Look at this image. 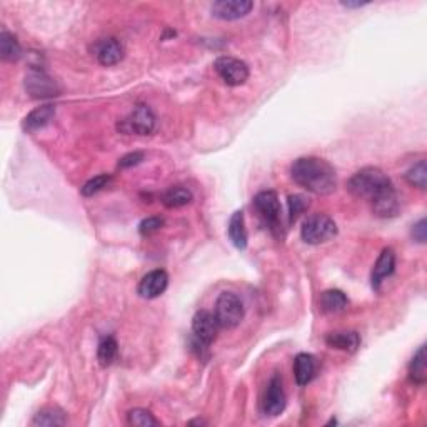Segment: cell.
I'll use <instances>...</instances> for the list:
<instances>
[{
  "instance_id": "cell-1",
  "label": "cell",
  "mask_w": 427,
  "mask_h": 427,
  "mask_svg": "<svg viewBox=\"0 0 427 427\" xmlns=\"http://www.w3.org/2000/svg\"><path fill=\"white\" fill-rule=\"evenodd\" d=\"M290 177L299 187L316 196H329L337 187V174L327 160L320 157H299L290 166Z\"/></svg>"
},
{
  "instance_id": "cell-2",
  "label": "cell",
  "mask_w": 427,
  "mask_h": 427,
  "mask_svg": "<svg viewBox=\"0 0 427 427\" xmlns=\"http://www.w3.org/2000/svg\"><path fill=\"white\" fill-rule=\"evenodd\" d=\"M392 180L384 171L379 167H364L357 171L356 174L349 179L348 189L354 197L366 199V201H375L389 189H392Z\"/></svg>"
},
{
  "instance_id": "cell-3",
  "label": "cell",
  "mask_w": 427,
  "mask_h": 427,
  "mask_svg": "<svg viewBox=\"0 0 427 427\" xmlns=\"http://www.w3.org/2000/svg\"><path fill=\"white\" fill-rule=\"evenodd\" d=\"M302 240L306 244L319 245L327 242L337 235V226L334 219L325 214H314L309 215L304 221L301 229Z\"/></svg>"
},
{
  "instance_id": "cell-4",
  "label": "cell",
  "mask_w": 427,
  "mask_h": 427,
  "mask_svg": "<svg viewBox=\"0 0 427 427\" xmlns=\"http://www.w3.org/2000/svg\"><path fill=\"white\" fill-rule=\"evenodd\" d=\"M214 316L221 329H234L244 319V304L234 293H222L215 301Z\"/></svg>"
},
{
  "instance_id": "cell-5",
  "label": "cell",
  "mask_w": 427,
  "mask_h": 427,
  "mask_svg": "<svg viewBox=\"0 0 427 427\" xmlns=\"http://www.w3.org/2000/svg\"><path fill=\"white\" fill-rule=\"evenodd\" d=\"M155 129V116L149 105L139 104L135 105L134 111L121 121L119 130L124 134H137V135H149Z\"/></svg>"
},
{
  "instance_id": "cell-6",
  "label": "cell",
  "mask_w": 427,
  "mask_h": 427,
  "mask_svg": "<svg viewBox=\"0 0 427 427\" xmlns=\"http://www.w3.org/2000/svg\"><path fill=\"white\" fill-rule=\"evenodd\" d=\"M254 207H256L257 214H259V217L265 222L269 229H279L282 207L277 192H274V190H262V192L254 197Z\"/></svg>"
},
{
  "instance_id": "cell-7",
  "label": "cell",
  "mask_w": 427,
  "mask_h": 427,
  "mask_svg": "<svg viewBox=\"0 0 427 427\" xmlns=\"http://www.w3.org/2000/svg\"><path fill=\"white\" fill-rule=\"evenodd\" d=\"M214 70L217 72L222 82L231 87L242 86L249 79L247 63L234 57H219L214 62Z\"/></svg>"
},
{
  "instance_id": "cell-8",
  "label": "cell",
  "mask_w": 427,
  "mask_h": 427,
  "mask_svg": "<svg viewBox=\"0 0 427 427\" xmlns=\"http://www.w3.org/2000/svg\"><path fill=\"white\" fill-rule=\"evenodd\" d=\"M219 329H221V325H219L217 319H215L212 312L199 311L197 314L194 316L192 332L194 337L197 339V344L204 346V348H209V346L215 341V337H217Z\"/></svg>"
},
{
  "instance_id": "cell-9",
  "label": "cell",
  "mask_w": 427,
  "mask_h": 427,
  "mask_svg": "<svg viewBox=\"0 0 427 427\" xmlns=\"http://www.w3.org/2000/svg\"><path fill=\"white\" fill-rule=\"evenodd\" d=\"M25 91L33 99H49V97H56L61 94V88H59L56 80L49 77L42 70H32L25 77Z\"/></svg>"
},
{
  "instance_id": "cell-10",
  "label": "cell",
  "mask_w": 427,
  "mask_h": 427,
  "mask_svg": "<svg viewBox=\"0 0 427 427\" xmlns=\"http://www.w3.org/2000/svg\"><path fill=\"white\" fill-rule=\"evenodd\" d=\"M254 8V3L249 0H219L210 7V12L215 19L221 20H239Z\"/></svg>"
},
{
  "instance_id": "cell-11",
  "label": "cell",
  "mask_w": 427,
  "mask_h": 427,
  "mask_svg": "<svg viewBox=\"0 0 427 427\" xmlns=\"http://www.w3.org/2000/svg\"><path fill=\"white\" fill-rule=\"evenodd\" d=\"M264 412L267 416L276 417L279 414L284 412L286 409V392L284 386H282V379L279 375H274L272 379L269 380L267 389H265V396H264Z\"/></svg>"
},
{
  "instance_id": "cell-12",
  "label": "cell",
  "mask_w": 427,
  "mask_h": 427,
  "mask_svg": "<svg viewBox=\"0 0 427 427\" xmlns=\"http://www.w3.org/2000/svg\"><path fill=\"white\" fill-rule=\"evenodd\" d=\"M167 286H169V276L166 270L155 269L150 270L149 274H146V276L142 277V281L139 282L137 293L143 299H155L166 293Z\"/></svg>"
},
{
  "instance_id": "cell-13",
  "label": "cell",
  "mask_w": 427,
  "mask_h": 427,
  "mask_svg": "<svg viewBox=\"0 0 427 427\" xmlns=\"http://www.w3.org/2000/svg\"><path fill=\"white\" fill-rule=\"evenodd\" d=\"M394 270H396V252L392 251L391 247H387L380 252V256L378 257V261H375L374 264V269H372V276H371L372 287H374L375 290H379L384 279L391 277L392 274H394Z\"/></svg>"
},
{
  "instance_id": "cell-14",
  "label": "cell",
  "mask_w": 427,
  "mask_h": 427,
  "mask_svg": "<svg viewBox=\"0 0 427 427\" xmlns=\"http://www.w3.org/2000/svg\"><path fill=\"white\" fill-rule=\"evenodd\" d=\"M95 56L100 65L112 67L124 59V45L117 39H114V37H109V39L100 40L97 44Z\"/></svg>"
},
{
  "instance_id": "cell-15",
  "label": "cell",
  "mask_w": 427,
  "mask_h": 427,
  "mask_svg": "<svg viewBox=\"0 0 427 427\" xmlns=\"http://www.w3.org/2000/svg\"><path fill=\"white\" fill-rule=\"evenodd\" d=\"M56 117V107L50 104L40 105V107L33 109L31 114H27V117L24 119V130L29 134L37 132V130L44 129L45 125L50 124V121Z\"/></svg>"
},
{
  "instance_id": "cell-16",
  "label": "cell",
  "mask_w": 427,
  "mask_h": 427,
  "mask_svg": "<svg viewBox=\"0 0 427 427\" xmlns=\"http://www.w3.org/2000/svg\"><path fill=\"white\" fill-rule=\"evenodd\" d=\"M401 204H399V197H397L396 189H389L387 192H384L382 196H379L375 201H372V210L378 217L382 219H391L396 217L399 214Z\"/></svg>"
},
{
  "instance_id": "cell-17",
  "label": "cell",
  "mask_w": 427,
  "mask_h": 427,
  "mask_svg": "<svg viewBox=\"0 0 427 427\" xmlns=\"http://www.w3.org/2000/svg\"><path fill=\"white\" fill-rule=\"evenodd\" d=\"M317 374V361L311 354H299L294 359V378L299 386H307Z\"/></svg>"
},
{
  "instance_id": "cell-18",
  "label": "cell",
  "mask_w": 427,
  "mask_h": 427,
  "mask_svg": "<svg viewBox=\"0 0 427 427\" xmlns=\"http://www.w3.org/2000/svg\"><path fill=\"white\" fill-rule=\"evenodd\" d=\"M325 344L332 349L344 350V352H356L361 346V336L354 331L348 332H331L325 337Z\"/></svg>"
},
{
  "instance_id": "cell-19",
  "label": "cell",
  "mask_w": 427,
  "mask_h": 427,
  "mask_svg": "<svg viewBox=\"0 0 427 427\" xmlns=\"http://www.w3.org/2000/svg\"><path fill=\"white\" fill-rule=\"evenodd\" d=\"M319 306L320 311L325 312V314H337V312H342L349 306V299L339 289H329L320 294Z\"/></svg>"
},
{
  "instance_id": "cell-20",
  "label": "cell",
  "mask_w": 427,
  "mask_h": 427,
  "mask_svg": "<svg viewBox=\"0 0 427 427\" xmlns=\"http://www.w3.org/2000/svg\"><path fill=\"white\" fill-rule=\"evenodd\" d=\"M227 234H229L231 242L239 249V251H244L247 247V229H245V221H244V212L242 210H238V212L232 214L229 227H227Z\"/></svg>"
},
{
  "instance_id": "cell-21",
  "label": "cell",
  "mask_w": 427,
  "mask_h": 427,
  "mask_svg": "<svg viewBox=\"0 0 427 427\" xmlns=\"http://www.w3.org/2000/svg\"><path fill=\"white\" fill-rule=\"evenodd\" d=\"M192 197V192H190L187 187H184V185H174V187H171L162 194L160 201H162V204L169 207V209H179V207L190 204Z\"/></svg>"
},
{
  "instance_id": "cell-22",
  "label": "cell",
  "mask_w": 427,
  "mask_h": 427,
  "mask_svg": "<svg viewBox=\"0 0 427 427\" xmlns=\"http://www.w3.org/2000/svg\"><path fill=\"white\" fill-rule=\"evenodd\" d=\"M67 424V416L59 407H45L36 414L32 419V426L37 427H57Z\"/></svg>"
},
{
  "instance_id": "cell-23",
  "label": "cell",
  "mask_w": 427,
  "mask_h": 427,
  "mask_svg": "<svg viewBox=\"0 0 427 427\" xmlns=\"http://www.w3.org/2000/svg\"><path fill=\"white\" fill-rule=\"evenodd\" d=\"M0 57L6 62H17L22 57V47H20L19 40L7 31H2L0 33Z\"/></svg>"
},
{
  "instance_id": "cell-24",
  "label": "cell",
  "mask_w": 427,
  "mask_h": 427,
  "mask_svg": "<svg viewBox=\"0 0 427 427\" xmlns=\"http://www.w3.org/2000/svg\"><path fill=\"white\" fill-rule=\"evenodd\" d=\"M409 378L414 384L422 386L427 380V367H426V346L422 344L419 349L416 350L411 362H409Z\"/></svg>"
},
{
  "instance_id": "cell-25",
  "label": "cell",
  "mask_w": 427,
  "mask_h": 427,
  "mask_svg": "<svg viewBox=\"0 0 427 427\" xmlns=\"http://www.w3.org/2000/svg\"><path fill=\"white\" fill-rule=\"evenodd\" d=\"M117 352H119V346L117 341L112 336H105L100 339L99 348H97V359H99V364L102 367L111 366L116 361Z\"/></svg>"
},
{
  "instance_id": "cell-26",
  "label": "cell",
  "mask_w": 427,
  "mask_h": 427,
  "mask_svg": "<svg viewBox=\"0 0 427 427\" xmlns=\"http://www.w3.org/2000/svg\"><path fill=\"white\" fill-rule=\"evenodd\" d=\"M127 424L135 427H150V426H159L160 421L155 419L154 414L147 411V409L137 407L127 412Z\"/></svg>"
},
{
  "instance_id": "cell-27",
  "label": "cell",
  "mask_w": 427,
  "mask_h": 427,
  "mask_svg": "<svg viewBox=\"0 0 427 427\" xmlns=\"http://www.w3.org/2000/svg\"><path fill=\"white\" fill-rule=\"evenodd\" d=\"M404 177H405V180H407V184H411L412 187L426 190L427 187L426 160H419L417 164H414V166L409 169L407 172H405Z\"/></svg>"
},
{
  "instance_id": "cell-28",
  "label": "cell",
  "mask_w": 427,
  "mask_h": 427,
  "mask_svg": "<svg viewBox=\"0 0 427 427\" xmlns=\"http://www.w3.org/2000/svg\"><path fill=\"white\" fill-rule=\"evenodd\" d=\"M111 180H112V177L109 174L97 176V177H94V179L87 180V183L84 184V187L80 189V194H82L84 197L94 196V194L100 192V190H102L104 187H107V185L111 184Z\"/></svg>"
},
{
  "instance_id": "cell-29",
  "label": "cell",
  "mask_w": 427,
  "mask_h": 427,
  "mask_svg": "<svg viewBox=\"0 0 427 427\" xmlns=\"http://www.w3.org/2000/svg\"><path fill=\"white\" fill-rule=\"evenodd\" d=\"M309 207V199L304 196H289V219L290 222H295L299 215L304 214Z\"/></svg>"
},
{
  "instance_id": "cell-30",
  "label": "cell",
  "mask_w": 427,
  "mask_h": 427,
  "mask_svg": "<svg viewBox=\"0 0 427 427\" xmlns=\"http://www.w3.org/2000/svg\"><path fill=\"white\" fill-rule=\"evenodd\" d=\"M162 227H164L162 217H147L143 219L141 226H139V232H141L143 238H147V235H152L155 234V232H159Z\"/></svg>"
},
{
  "instance_id": "cell-31",
  "label": "cell",
  "mask_w": 427,
  "mask_h": 427,
  "mask_svg": "<svg viewBox=\"0 0 427 427\" xmlns=\"http://www.w3.org/2000/svg\"><path fill=\"white\" fill-rule=\"evenodd\" d=\"M411 234H412V239L416 240V242H419V244L426 242V239H427V222H426V219H421L419 222L414 224Z\"/></svg>"
},
{
  "instance_id": "cell-32",
  "label": "cell",
  "mask_w": 427,
  "mask_h": 427,
  "mask_svg": "<svg viewBox=\"0 0 427 427\" xmlns=\"http://www.w3.org/2000/svg\"><path fill=\"white\" fill-rule=\"evenodd\" d=\"M143 160V154L142 152H132V154H127L119 160V167L121 169H129L137 166V164H141Z\"/></svg>"
},
{
  "instance_id": "cell-33",
  "label": "cell",
  "mask_w": 427,
  "mask_h": 427,
  "mask_svg": "<svg viewBox=\"0 0 427 427\" xmlns=\"http://www.w3.org/2000/svg\"><path fill=\"white\" fill-rule=\"evenodd\" d=\"M342 6H344V7H362V6H366V2H356V3L342 2Z\"/></svg>"
},
{
  "instance_id": "cell-34",
  "label": "cell",
  "mask_w": 427,
  "mask_h": 427,
  "mask_svg": "<svg viewBox=\"0 0 427 427\" xmlns=\"http://www.w3.org/2000/svg\"><path fill=\"white\" fill-rule=\"evenodd\" d=\"M189 424H190V426H194V424H207V422H205V421H202V419H196V421H190Z\"/></svg>"
}]
</instances>
